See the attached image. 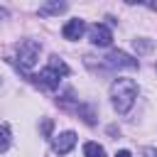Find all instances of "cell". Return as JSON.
<instances>
[{
    "label": "cell",
    "mask_w": 157,
    "mask_h": 157,
    "mask_svg": "<svg viewBox=\"0 0 157 157\" xmlns=\"http://www.w3.org/2000/svg\"><path fill=\"white\" fill-rule=\"evenodd\" d=\"M135 98H137V83L132 78H115L113 81V86H110V101H113V108L120 115H125L132 108Z\"/></svg>",
    "instance_id": "1"
},
{
    "label": "cell",
    "mask_w": 157,
    "mask_h": 157,
    "mask_svg": "<svg viewBox=\"0 0 157 157\" xmlns=\"http://www.w3.org/2000/svg\"><path fill=\"white\" fill-rule=\"evenodd\" d=\"M69 74V66L59 59V56H52L49 59V66L47 69H42L37 76H32L42 88H59V81H61V76H66Z\"/></svg>",
    "instance_id": "2"
},
{
    "label": "cell",
    "mask_w": 157,
    "mask_h": 157,
    "mask_svg": "<svg viewBox=\"0 0 157 157\" xmlns=\"http://www.w3.org/2000/svg\"><path fill=\"white\" fill-rule=\"evenodd\" d=\"M39 52H42L39 42H34V39H22V42L17 44V61H20V66H25V69L34 66L37 59H39Z\"/></svg>",
    "instance_id": "3"
},
{
    "label": "cell",
    "mask_w": 157,
    "mask_h": 157,
    "mask_svg": "<svg viewBox=\"0 0 157 157\" xmlns=\"http://www.w3.org/2000/svg\"><path fill=\"white\" fill-rule=\"evenodd\" d=\"M105 64L113 66V69H137V59H132L125 52H110L105 56Z\"/></svg>",
    "instance_id": "4"
},
{
    "label": "cell",
    "mask_w": 157,
    "mask_h": 157,
    "mask_svg": "<svg viewBox=\"0 0 157 157\" xmlns=\"http://www.w3.org/2000/svg\"><path fill=\"white\" fill-rule=\"evenodd\" d=\"M74 145H76V132H71V130H66V132H61V135H56V137L52 140V150H54L56 155L71 152Z\"/></svg>",
    "instance_id": "5"
},
{
    "label": "cell",
    "mask_w": 157,
    "mask_h": 157,
    "mask_svg": "<svg viewBox=\"0 0 157 157\" xmlns=\"http://www.w3.org/2000/svg\"><path fill=\"white\" fill-rule=\"evenodd\" d=\"M88 39H91V44H96V47H108V44L113 42V32H110L105 25H93V27L88 29Z\"/></svg>",
    "instance_id": "6"
},
{
    "label": "cell",
    "mask_w": 157,
    "mask_h": 157,
    "mask_svg": "<svg viewBox=\"0 0 157 157\" xmlns=\"http://www.w3.org/2000/svg\"><path fill=\"white\" fill-rule=\"evenodd\" d=\"M86 32V22L83 20H69L66 25H64V29H61V34H64V39H69V42H76V39H81V34Z\"/></svg>",
    "instance_id": "7"
},
{
    "label": "cell",
    "mask_w": 157,
    "mask_h": 157,
    "mask_svg": "<svg viewBox=\"0 0 157 157\" xmlns=\"http://www.w3.org/2000/svg\"><path fill=\"white\" fill-rule=\"evenodd\" d=\"M66 0H44L42 5H39V17H54V15H61L64 10H66Z\"/></svg>",
    "instance_id": "8"
},
{
    "label": "cell",
    "mask_w": 157,
    "mask_h": 157,
    "mask_svg": "<svg viewBox=\"0 0 157 157\" xmlns=\"http://www.w3.org/2000/svg\"><path fill=\"white\" fill-rule=\"evenodd\" d=\"M83 157H105V150L98 142H86L83 145Z\"/></svg>",
    "instance_id": "9"
},
{
    "label": "cell",
    "mask_w": 157,
    "mask_h": 157,
    "mask_svg": "<svg viewBox=\"0 0 157 157\" xmlns=\"http://www.w3.org/2000/svg\"><path fill=\"white\" fill-rule=\"evenodd\" d=\"M7 147H10V128L0 125V152H5Z\"/></svg>",
    "instance_id": "10"
},
{
    "label": "cell",
    "mask_w": 157,
    "mask_h": 157,
    "mask_svg": "<svg viewBox=\"0 0 157 157\" xmlns=\"http://www.w3.org/2000/svg\"><path fill=\"white\" fill-rule=\"evenodd\" d=\"M128 5H147L152 10H157V0H125Z\"/></svg>",
    "instance_id": "11"
},
{
    "label": "cell",
    "mask_w": 157,
    "mask_h": 157,
    "mask_svg": "<svg viewBox=\"0 0 157 157\" xmlns=\"http://www.w3.org/2000/svg\"><path fill=\"white\" fill-rule=\"evenodd\" d=\"M135 49H137V52H150L152 44H150V42H142V39H135Z\"/></svg>",
    "instance_id": "12"
},
{
    "label": "cell",
    "mask_w": 157,
    "mask_h": 157,
    "mask_svg": "<svg viewBox=\"0 0 157 157\" xmlns=\"http://www.w3.org/2000/svg\"><path fill=\"white\" fill-rule=\"evenodd\" d=\"M42 132H44V135H47V137H49V135H52V120H49V118H47V120H44V123H42Z\"/></svg>",
    "instance_id": "13"
},
{
    "label": "cell",
    "mask_w": 157,
    "mask_h": 157,
    "mask_svg": "<svg viewBox=\"0 0 157 157\" xmlns=\"http://www.w3.org/2000/svg\"><path fill=\"white\" fill-rule=\"evenodd\" d=\"M142 157H157V150L155 147H145L142 150Z\"/></svg>",
    "instance_id": "14"
},
{
    "label": "cell",
    "mask_w": 157,
    "mask_h": 157,
    "mask_svg": "<svg viewBox=\"0 0 157 157\" xmlns=\"http://www.w3.org/2000/svg\"><path fill=\"white\" fill-rule=\"evenodd\" d=\"M115 157H132L128 150H120V152H115Z\"/></svg>",
    "instance_id": "15"
}]
</instances>
